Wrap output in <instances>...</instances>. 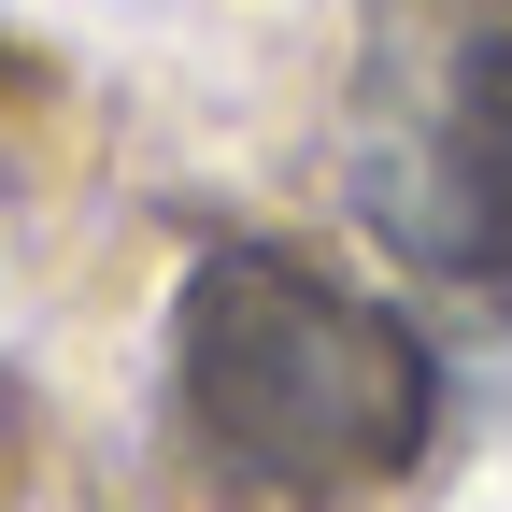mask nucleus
<instances>
[{"label":"nucleus","instance_id":"f257e3e1","mask_svg":"<svg viewBox=\"0 0 512 512\" xmlns=\"http://www.w3.org/2000/svg\"><path fill=\"white\" fill-rule=\"evenodd\" d=\"M171 384H185V427L214 441L242 484H285V498H356V484H399L441 427V370L384 299L328 285L313 256L271 242H214L171 299Z\"/></svg>","mask_w":512,"mask_h":512},{"label":"nucleus","instance_id":"f03ea898","mask_svg":"<svg viewBox=\"0 0 512 512\" xmlns=\"http://www.w3.org/2000/svg\"><path fill=\"white\" fill-rule=\"evenodd\" d=\"M342 185L427 285L512 299V0H384L342 100Z\"/></svg>","mask_w":512,"mask_h":512}]
</instances>
